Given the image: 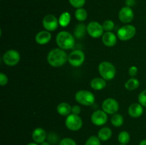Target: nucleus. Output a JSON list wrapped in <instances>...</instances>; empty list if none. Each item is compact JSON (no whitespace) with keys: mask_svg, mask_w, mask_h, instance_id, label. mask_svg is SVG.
<instances>
[{"mask_svg":"<svg viewBox=\"0 0 146 145\" xmlns=\"http://www.w3.org/2000/svg\"><path fill=\"white\" fill-rule=\"evenodd\" d=\"M27 145H38V144L36 143V142H30V143H29Z\"/></svg>","mask_w":146,"mask_h":145,"instance_id":"nucleus-39","label":"nucleus"},{"mask_svg":"<svg viewBox=\"0 0 146 145\" xmlns=\"http://www.w3.org/2000/svg\"><path fill=\"white\" fill-rule=\"evenodd\" d=\"M140 85V81L135 78H131L128 79L125 83V88L127 90L133 91L138 88Z\"/></svg>","mask_w":146,"mask_h":145,"instance_id":"nucleus-21","label":"nucleus"},{"mask_svg":"<svg viewBox=\"0 0 146 145\" xmlns=\"http://www.w3.org/2000/svg\"><path fill=\"white\" fill-rule=\"evenodd\" d=\"M119 145H127V144H119Z\"/></svg>","mask_w":146,"mask_h":145,"instance_id":"nucleus-40","label":"nucleus"},{"mask_svg":"<svg viewBox=\"0 0 146 145\" xmlns=\"http://www.w3.org/2000/svg\"><path fill=\"white\" fill-rule=\"evenodd\" d=\"M118 36L112 31L104 32L101 37V41L104 45L107 47H113L116 44Z\"/></svg>","mask_w":146,"mask_h":145,"instance_id":"nucleus-14","label":"nucleus"},{"mask_svg":"<svg viewBox=\"0 0 146 145\" xmlns=\"http://www.w3.org/2000/svg\"><path fill=\"white\" fill-rule=\"evenodd\" d=\"M98 72L101 78L106 80H111L116 75V69L112 63L108 61H103L98 65Z\"/></svg>","mask_w":146,"mask_h":145,"instance_id":"nucleus-3","label":"nucleus"},{"mask_svg":"<svg viewBox=\"0 0 146 145\" xmlns=\"http://www.w3.org/2000/svg\"><path fill=\"white\" fill-rule=\"evenodd\" d=\"M139 145H146V139H143L139 143Z\"/></svg>","mask_w":146,"mask_h":145,"instance_id":"nucleus-37","label":"nucleus"},{"mask_svg":"<svg viewBox=\"0 0 146 145\" xmlns=\"http://www.w3.org/2000/svg\"><path fill=\"white\" fill-rule=\"evenodd\" d=\"M111 122L113 126L115 127H120L123 125L124 118L121 114L115 113L111 117Z\"/></svg>","mask_w":146,"mask_h":145,"instance_id":"nucleus-24","label":"nucleus"},{"mask_svg":"<svg viewBox=\"0 0 146 145\" xmlns=\"http://www.w3.org/2000/svg\"><path fill=\"white\" fill-rule=\"evenodd\" d=\"M65 125L67 129L72 132L80 130L83 126V120L79 115L70 114L65 119Z\"/></svg>","mask_w":146,"mask_h":145,"instance_id":"nucleus-6","label":"nucleus"},{"mask_svg":"<svg viewBox=\"0 0 146 145\" xmlns=\"http://www.w3.org/2000/svg\"><path fill=\"white\" fill-rule=\"evenodd\" d=\"M143 107L138 103H133L129 106L128 109V115L133 118H138L143 114Z\"/></svg>","mask_w":146,"mask_h":145,"instance_id":"nucleus-17","label":"nucleus"},{"mask_svg":"<svg viewBox=\"0 0 146 145\" xmlns=\"http://www.w3.org/2000/svg\"><path fill=\"white\" fill-rule=\"evenodd\" d=\"M86 26L85 24H78L76 25V28H74V36L76 38H81L84 36L86 32L87 33Z\"/></svg>","mask_w":146,"mask_h":145,"instance_id":"nucleus-23","label":"nucleus"},{"mask_svg":"<svg viewBox=\"0 0 146 145\" xmlns=\"http://www.w3.org/2000/svg\"><path fill=\"white\" fill-rule=\"evenodd\" d=\"M91 122L96 126H103L108 121V114L103 109H98L94 111L91 117Z\"/></svg>","mask_w":146,"mask_h":145,"instance_id":"nucleus-12","label":"nucleus"},{"mask_svg":"<svg viewBox=\"0 0 146 145\" xmlns=\"http://www.w3.org/2000/svg\"><path fill=\"white\" fill-rule=\"evenodd\" d=\"M47 139H48V142H49L51 144H56V143L58 142V136L54 132H51L49 133V134L47 136Z\"/></svg>","mask_w":146,"mask_h":145,"instance_id":"nucleus-31","label":"nucleus"},{"mask_svg":"<svg viewBox=\"0 0 146 145\" xmlns=\"http://www.w3.org/2000/svg\"><path fill=\"white\" fill-rule=\"evenodd\" d=\"M125 4L127 7H132L135 5V0H125Z\"/></svg>","mask_w":146,"mask_h":145,"instance_id":"nucleus-36","label":"nucleus"},{"mask_svg":"<svg viewBox=\"0 0 146 145\" xmlns=\"http://www.w3.org/2000/svg\"><path fill=\"white\" fill-rule=\"evenodd\" d=\"M85 145H101V140L98 137V136L92 135L88 137V139L86 142Z\"/></svg>","mask_w":146,"mask_h":145,"instance_id":"nucleus-28","label":"nucleus"},{"mask_svg":"<svg viewBox=\"0 0 146 145\" xmlns=\"http://www.w3.org/2000/svg\"><path fill=\"white\" fill-rule=\"evenodd\" d=\"M4 64L8 66H15L19 63L21 56L19 53L14 49H10L6 51L2 57Z\"/></svg>","mask_w":146,"mask_h":145,"instance_id":"nucleus-8","label":"nucleus"},{"mask_svg":"<svg viewBox=\"0 0 146 145\" xmlns=\"http://www.w3.org/2000/svg\"><path fill=\"white\" fill-rule=\"evenodd\" d=\"M138 102L142 105L143 107H146V90H144L142 92H140L138 97Z\"/></svg>","mask_w":146,"mask_h":145,"instance_id":"nucleus-30","label":"nucleus"},{"mask_svg":"<svg viewBox=\"0 0 146 145\" xmlns=\"http://www.w3.org/2000/svg\"><path fill=\"white\" fill-rule=\"evenodd\" d=\"M87 34L94 38H98L102 37L104 34V30L102 24L96 21H91L86 26Z\"/></svg>","mask_w":146,"mask_h":145,"instance_id":"nucleus-9","label":"nucleus"},{"mask_svg":"<svg viewBox=\"0 0 146 145\" xmlns=\"http://www.w3.org/2000/svg\"><path fill=\"white\" fill-rule=\"evenodd\" d=\"M81 109L79 105H73L72 107H71V113L74 114V115H79V114L81 113Z\"/></svg>","mask_w":146,"mask_h":145,"instance_id":"nucleus-35","label":"nucleus"},{"mask_svg":"<svg viewBox=\"0 0 146 145\" xmlns=\"http://www.w3.org/2000/svg\"><path fill=\"white\" fill-rule=\"evenodd\" d=\"M75 18L77 21H84L86 20L87 17H88V13H87L86 10L84 8H79L76 9L75 13Z\"/></svg>","mask_w":146,"mask_h":145,"instance_id":"nucleus-25","label":"nucleus"},{"mask_svg":"<svg viewBox=\"0 0 146 145\" xmlns=\"http://www.w3.org/2000/svg\"><path fill=\"white\" fill-rule=\"evenodd\" d=\"M59 145H77L76 142L73 139L69 137H66L61 139L59 142Z\"/></svg>","mask_w":146,"mask_h":145,"instance_id":"nucleus-32","label":"nucleus"},{"mask_svg":"<svg viewBox=\"0 0 146 145\" xmlns=\"http://www.w3.org/2000/svg\"><path fill=\"white\" fill-rule=\"evenodd\" d=\"M56 43L58 48L63 50H69L75 45V36L66 31H61L56 35Z\"/></svg>","mask_w":146,"mask_h":145,"instance_id":"nucleus-2","label":"nucleus"},{"mask_svg":"<svg viewBox=\"0 0 146 145\" xmlns=\"http://www.w3.org/2000/svg\"><path fill=\"white\" fill-rule=\"evenodd\" d=\"M71 20V16L70 13L68 11H64L62 14L60 15L59 18H58V23H59V26L62 27H66L70 24Z\"/></svg>","mask_w":146,"mask_h":145,"instance_id":"nucleus-22","label":"nucleus"},{"mask_svg":"<svg viewBox=\"0 0 146 145\" xmlns=\"http://www.w3.org/2000/svg\"><path fill=\"white\" fill-rule=\"evenodd\" d=\"M68 55L65 51L60 48L51 50L47 55V61L51 66L59 68L68 62Z\"/></svg>","mask_w":146,"mask_h":145,"instance_id":"nucleus-1","label":"nucleus"},{"mask_svg":"<svg viewBox=\"0 0 146 145\" xmlns=\"http://www.w3.org/2000/svg\"><path fill=\"white\" fill-rule=\"evenodd\" d=\"M136 34V28L133 25L125 24L118 30L117 36L122 41H127L132 39Z\"/></svg>","mask_w":146,"mask_h":145,"instance_id":"nucleus-5","label":"nucleus"},{"mask_svg":"<svg viewBox=\"0 0 146 145\" xmlns=\"http://www.w3.org/2000/svg\"><path fill=\"white\" fill-rule=\"evenodd\" d=\"M102 26L105 32H106V31H112L113 30L114 26H115V24H114L112 20L108 19L104 21Z\"/></svg>","mask_w":146,"mask_h":145,"instance_id":"nucleus-27","label":"nucleus"},{"mask_svg":"<svg viewBox=\"0 0 146 145\" xmlns=\"http://www.w3.org/2000/svg\"><path fill=\"white\" fill-rule=\"evenodd\" d=\"M102 109L108 115H114L119 109V104L116 100L113 98H107L103 102Z\"/></svg>","mask_w":146,"mask_h":145,"instance_id":"nucleus-11","label":"nucleus"},{"mask_svg":"<svg viewBox=\"0 0 146 145\" xmlns=\"http://www.w3.org/2000/svg\"><path fill=\"white\" fill-rule=\"evenodd\" d=\"M118 18L123 24L131 23L134 18V12L132 8L127 6L121 8L118 12Z\"/></svg>","mask_w":146,"mask_h":145,"instance_id":"nucleus-13","label":"nucleus"},{"mask_svg":"<svg viewBox=\"0 0 146 145\" xmlns=\"http://www.w3.org/2000/svg\"><path fill=\"white\" fill-rule=\"evenodd\" d=\"M138 68L135 65H132L128 69V74L131 78H135V75L138 74Z\"/></svg>","mask_w":146,"mask_h":145,"instance_id":"nucleus-33","label":"nucleus"},{"mask_svg":"<svg viewBox=\"0 0 146 145\" xmlns=\"http://www.w3.org/2000/svg\"><path fill=\"white\" fill-rule=\"evenodd\" d=\"M91 88L95 90H102L106 87V80L103 78H94L90 82Z\"/></svg>","mask_w":146,"mask_h":145,"instance_id":"nucleus-18","label":"nucleus"},{"mask_svg":"<svg viewBox=\"0 0 146 145\" xmlns=\"http://www.w3.org/2000/svg\"><path fill=\"white\" fill-rule=\"evenodd\" d=\"M118 140L121 144H127L128 143H129L130 140H131L130 134L126 131H122L118 134Z\"/></svg>","mask_w":146,"mask_h":145,"instance_id":"nucleus-26","label":"nucleus"},{"mask_svg":"<svg viewBox=\"0 0 146 145\" xmlns=\"http://www.w3.org/2000/svg\"><path fill=\"white\" fill-rule=\"evenodd\" d=\"M40 145H51V144H50L48 142H46L45 141V142H44L43 143H41Z\"/></svg>","mask_w":146,"mask_h":145,"instance_id":"nucleus-38","label":"nucleus"},{"mask_svg":"<svg viewBox=\"0 0 146 145\" xmlns=\"http://www.w3.org/2000/svg\"><path fill=\"white\" fill-rule=\"evenodd\" d=\"M112 134V130L109 127H103L98 131V137L99 138L101 141L106 142V141H108V139H111Z\"/></svg>","mask_w":146,"mask_h":145,"instance_id":"nucleus-19","label":"nucleus"},{"mask_svg":"<svg viewBox=\"0 0 146 145\" xmlns=\"http://www.w3.org/2000/svg\"><path fill=\"white\" fill-rule=\"evenodd\" d=\"M42 25L44 29L48 31H54L58 28L59 26L58 18L53 14H47L42 20Z\"/></svg>","mask_w":146,"mask_h":145,"instance_id":"nucleus-10","label":"nucleus"},{"mask_svg":"<svg viewBox=\"0 0 146 145\" xmlns=\"http://www.w3.org/2000/svg\"><path fill=\"white\" fill-rule=\"evenodd\" d=\"M75 100L80 105L84 106H91L95 102L96 98L94 94L91 91L81 90L76 93Z\"/></svg>","mask_w":146,"mask_h":145,"instance_id":"nucleus-4","label":"nucleus"},{"mask_svg":"<svg viewBox=\"0 0 146 145\" xmlns=\"http://www.w3.org/2000/svg\"><path fill=\"white\" fill-rule=\"evenodd\" d=\"M70 4L76 9L83 8L86 4V0H68Z\"/></svg>","mask_w":146,"mask_h":145,"instance_id":"nucleus-29","label":"nucleus"},{"mask_svg":"<svg viewBox=\"0 0 146 145\" xmlns=\"http://www.w3.org/2000/svg\"><path fill=\"white\" fill-rule=\"evenodd\" d=\"M145 23H146V20H145Z\"/></svg>","mask_w":146,"mask_h":145,"instance_id":"nucleus-41","label":"nucleus"},{"mask_svg":"<svg viewBox=\"0 0 146 145\" xmlns=\"http://www.w3.org/2000/svg\"><path fill=\"white\" fill-rule=\"evenodd\" d=\"M71 107L72 106L67 102H61L56 107V111L61 116H68L71 114Z\"/></svg>","mask_w":146,"mask_h":145,"instance_id":"nucleus-20","label":"nucleus"},{"mask_svg":"<svg viewBox=\"0 0 146 145\" xmlns=\"http://www.w3.org/2000/svg\"><path fill=\"white\" fill-rule=\"evenodd\" d=\"M8 77L3 72L0 73V85L1 86H4L8 83Z\"/></svg>","mask_w":146,"mask_h":145,"instance_id":"nucleus-34","label":"nucleus"},{"mask_svg":"<svg viewBox=\"0 0 146 145\" xmlns=\"http://www.w3.org/2000/svg\"><path fill=\"white\" fill-rule=\"evenodd\" d=\"M86 59L85 53L81 50H75L68 54V62L71 66L74 68L81 66L83 65Z\"/></svg>","mask_w":146,"mask_h":145,"instance_id":"nucleus-7","label":"nucleus"},{"mask_svg":"<svg viewBox=\"0 0 146 145\" xmlns=\"http://www.w3.org/2000/svg\"><path fill=\"white\" fill-rule=\"evenodd\" d=\"M32 139L34 142L37 144L43 143L47 139V134L45 129L41 127H37L34 129L32 132Z\"/></svg>","mask_w":146,"mask_h":145,"instance_id":"nucleus-16","label":"nucleus"},{"mask_svg":"<svg viewBox=\"0 0 146 145\" xmlns=\"http://www.w3.org/2000/svg\"><path fill=\"white\" fill-rule=\"evenodd\" d=\"M51 38H52V35L51 32L46 30H44V31H41L37 33L35 36V41L38 44L43 45L49 43Z\"/></svg>","mask_w":146,"mask_h":145,"instance_id":"nucleus-15","label":"nucleus"}]
</instances>
